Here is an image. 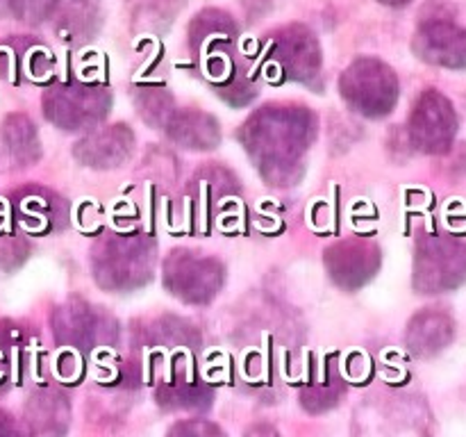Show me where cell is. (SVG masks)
<instances>
[{
  "label": "cell",
  "mask_w": 466,
  "mask_h": 437,
  "mask_svg": "<svg viewBox=\"0 0 466 437\" xmlns=\"http://www.w3.org/2000/svg\"><path fill=\"white\" fill-rule=\"evenodd\" d=\"M317 137V117L300 105H267L239 132L246 153L268 185H294Z\"/></svg>",
  "instance_id": "1"
},
{
  "label": "cell",
  "mask_w": 466,
  "mask_h": 437,
  "mask_svg": "<svg viewBox=\"0 0 466 437\" xmlns=\"http://www.w3.org/2000/svg\"><path fill=\"white\" fill-rule=\"evenodd\" d=\"M235 36L237 25L232 18L221 9H205L196 14L189 27L191 48L196 57L203 64V71L214 85L218 86V94L232 105H246L255 98V86L248 77L241 76L239 66L230 55H235Z\"/></svg>",
  "instance_id": "2"
},
{
  "label": "cell",
  "mask_w": 466,
  "mask_h": 437,
  "mask_svg": "<svg viewBox=\"0 0 466 437\" xmlns=\"http://www.w3.org/2000/svg\"><path fill=\"white\" fill-rule=\"evenodd\" d=\"M94 278L109 291H132L144 287L155 271V244L146 235L105 237L91 258Z\"/></svg>",
  "instance_id": "3"
},
{
  "label": "cell",
  "mask_w": 466,
  "mask_h": 437,
  "mask_svg": "<svg viewBox=\"0 0 466 437\" xmlns=\"http://www.w3.org/2000/svg\"><path fill=\"white\" fill-rule=\"evenodd\" d=\"M339 94L353 112L382 118L396 107L400 82L394 68L376 57H360L341 73Z\"/></svg>",
  "instance_id": "4"
},
{
  "label": "cell",
  "mask_w": 466,
  "mask_h": 437,
  "mask_svg": "<svg viewBox=\"0 0 466 437\" xmlns=\"http://www.w3.org/2000/svg\"><path fill=\"white\" fill-rule=\"evenodd\" d=\"M112 109V94L105 86L64 82L50 86L44 94V114L62 130H96Z\"/></svg>",
  "instance_id": "5"
},
{
  "label": "cell",
  "mask_w": 466,
  "mask_h": 437,
  "mask_svg": "<svg viewBox=\"0 0 466 437\" xmlns=\"http://www.w3.org/2000/svg\"><path fill=\"white\" fill-rule=\"evenodd\" d=\"M414 290L444 294L466 282V244L453 237L431 235L414 250Z\"/></svg>",
  "instance_id": "6"
},
{
  "label": "cell",
  "mask_w": 466,
  "mask_h": 437,
  "mask_svg": "<svg viewBox=\"0 0 466 437\" xmlns=\"http://www.w3.org/2000/svg\"><path fill=\"white\" fill-rule=\"evenodd\" d=\"M223 264L189 249H177L164 259V285L185 303H209L221 291Z\"/></svg>",
  "instance_id": "7"
},
{
  "label": "cell",
  "mask_w": 466,
  "mask_h": 437,
  "mask_svg": "<svg viewBox=\"0 0 466 437\" xmlns=\"http://www.w3.org/2000/svg\"><path fill=\"white\" fill-rule=\"evenodd\" d=\"M53 332L59 346L89 351L116 340V321L103 308L71 299L53 312Z\"/></svg>",
  "instance_id": "8"
},
{
  "label": "cell",
  "mask_w": 466,
  "mask_h": 437,
  "mask_svg": "<svg viewBox=\"0 0 466 437\" xmlns=\"http://www.w3.org/2000/svg\"><path fill=\"white\" fill-rule=\"evenodd\" d=\"M321 46L309 27L294 23L271 36L268 64L282 80L312 82L321 71Z\"/></svg>",
  "instance_id": "9"
},
{
  "label": "cell",
  "mask_w": 466,
  "mask_h": 437,
  "mask_svg": "<svg viewBox=\"0 0 466 437\" xmlns=\"http://www.w3.org/2000/svg\"><path fill=\"white\" fill-rule=\"evenodd\" d=\"M458 135V114L441 91L426 89L410 114V139L421 153L441 155Z\"/></svg>",
  "instance_id": "10"
},
{
  "label": "cell",
  "mask_w": 466,
  "mask_h": 437,
  "mask_svg": "<svg viewBox=\"0 0 466 437\" xmlns=\"http://www.w3.org/2000/svg\"><path fill=\"white\" fill-rule=\"evenodd\" d=\"M380 262V249L371 239H362V237L337 241L323 255V264L332 280L349 291L367 285L378 273Z\"/></svg>",
  "instance_id": "11"
},
{
  "label": "cell",
  "mask_w": 466,
  "mask_h": 437,
  "mask_svg": "<svg viewBox=\"0 0 466 437\" xmlns=\"http://www.w3.org/2000/svg\"><path fill=\"white\" fill-rule=\"evenodd\" d=\"M412 50L432 66L466 68V27L449 18L423 21L414 32Z\"/></svg>",
  "instance_id": "12"
},
{
  "label": "cell",
  "mask_w": 466,
  "mask_h": 437,
  "mask_svg": "<svg viewBox=\"0 0 466 437\" xmlns=\"http://www.w3.org/2000/svg\"><path fill=\"white\" fill-rule=\"evenodd\" d=\"M135 150V135L127 126L116 123V126L96 127L89 135L82 137L76 144V155L85 167L91 168H116L130 159Z\"/></svg>",
  "instance_id": "13"
},
{
  "label": "cell",
  "mask_w": 466,
  "mask_h": 437,
  "mask_svg": "<svg viewBox=\"0 0 466 437\" xmlns=\"http://www.w3.org/2000/svg\"><path fill=\"white\" fill-rule=\"evenodd\" d=\"M455 337V321L449 312L426 308L414 314L408 323L405 341L417 358H432L441 353Z\"/></svg>",
  "instance_id": "14"
},
{
  "label": "cell",
  "mask_w": 466,
  "mask_h": 437,
  "mask_svg": "<svg viewBox=\"0 0 466 437\" xmlns=\"http://www.w3.org/2000/svg\"><path fill=\"white\" fill-rule=\"evenodd\" d=\"M168 139L187 150H212L221 141L218 121L200 109H177L164 126Z\"/></svg>",
  "instance_id": "15"
},
{
  "label": "cell",
  "mask_w": 466,
  "mask_h": 437,
  "mask_svg": "<svg viewBox=\"0 0 466 437\" xmlns=\"http://www.w3.org/2000/svg\"><path fill=\"white\" fill-rule=\"evenodd\" d=\"M55 32L68 44H82L96 35L100 25L98 0H55L50 14Z\"/></svg>",
  "instance_id": "16"
},
{
  "label": "cell",
  "mask_w": 466,
  "mask_h": 437,
  "mask_svg": "<svg viewBox=\"0 0 466 437\" xmlns=\"http://www.w3.org/2000/svg\"><path fill=\"white\" fill-rule=\"evenodd\" d=\"M66 399L53 390L36 391L25 405V426L30 437H64L68 428Z\"/></svg>",
  "instance_id": "17"
},
{
  "label": "cell",
  "mask_w": 466,
  "mask_h": 437,
  "mask_svg": "<svg viewBox=\"0 0 466 437\" xmlns=\"http://www.w3.org/2000/svg\"><path fill=\"white\" fill-rule=\"evenodd\" d=\"M3 144L7 148L9 158L21 167L39 162L41 158V141L36 126L25 114H9L3 121Z\"/></svg>",
  "instance_id": "18"
},
{
  "label": "cell",
  "mask_w": 466,
  "mask_h": 437,
  "mask_svg": "<svg viewBox=\"0 0 466 437\" xmlns=\"http://www.w3.org/2000/svg\"><path fill=\"white\" fill-rule=\"evenodd\" d=\"M18 217L27 230H50V228L62 226L64 217V203L55 194L44 189H32L21 194L16 200Z\"/></svg>",
  "instance_id": "19"
},
{
  "label": "cell",
  "mask_w": 466,
  "mask_h": 437,
  "mask_svg": "<svg viewBox=\"0 0 466 437\" xmlns=\"http://www.w3.org/2000/svg\"><path fill=\"white\" fill-rule=\"evenodd\" d=\"M157 403L167 410H205L212 405V390L194 376H180L159 387Z\"/></svg>",
  "instance_id": "20"
},
{
  "label": "cell",
  "mask_w": 466,
  "mask_h": 437,
  "mask_svg": "<svg viewBox=\"0 0 466 437\" xmlns=\"http://www.w3.org/2000/svg\"><path fill=\"white\" fill-rule=\"evenodd\" d=\"M341 394H344V382H341L339 373L335 371L330 373V378L326 381H319L312 382L309 387H305L303 394H300V403L308 412L319 414V412H326V410L335 408L339 403Z\"/></svg>",
  "instance_id": "21"
},
{
  "label": "cell",
  "mask_w": 466,
  "mask_h": 437,
  "mask_svg": "<svg viewBox=\"0 0 466 437\" xmlns=\"http://www.w3.org/2000/svg\"><path fill=\"white\" fill-rule=\"evenodd\" d=\"M173 112H176V109H173L171 96L164 89H146L144 94H141L139 114L150 123V126L164 127Z\"/></svg>",
  "instance_id": "22"
},
{
  "label": "cell",
  "mask_w": 466,
  "mask_h": 437,
  "mask_svg": "<svg viewBox=\"0 0 466 437\" xmlns=\"http://www.w3.org/2000/svg\"><path fill=\"white\" fill-rule=\"evenodd\" d=\"M55 0H12V16L25 23H41L50 18Z\"/></svg>",
  "instance_id": "23"
},
{
  "label": "cell",
  "mask_w": 466,
  "mask_h": 437,
  "mask_svg": "<svg viewBox=\"0 0 466 437\" xmlns=\"http://www.w3.org/2000/svg\"><path fill=\"white\" fill-rule=\"evenodd\" d=\"M167 437H226V432L208 419H185L173 423Z\"/></svg>",
  "instance_id": "24"
},
{
  "label": "cell",
  "mask_w": 466,
  "mask_h": 437,
  "mask_svg": "<svg viewBox=\"0 0 466 437\" xmlns=\"http://www.w3.org/2000/svg\"><path fill=\"white\" fill-rule=\"evenodd\" d=\"M9 258H16V264H21L27 258V244L21 239H12L3 249V267L9 262Z\"/></svg>",
  "instance_id": "25"
},
{
  "label": "cell",
  "mask_w": 466,
  "mask_h": 437,
  "mask_svg": "<svg viewBox=\"0 0 466 437\" xmlns=\"http://www.w3.org/2000/svg\"><path fill=\"white\" fill-rule=\"evenodd\" d=\"M0 437H25L12 414L5 412V410H0Z\"/></svg>",
  "instance_id": "26"
},
{
  "label": "cell",
  "mask_w": 466,
  "mask_h": 437,
  "mask_svg": "<svg viewBox=\"0 0 466 437\" xmlns=\"http://www.w3.org/2000/svg\"><path fill=\"white\" fill-rule=\"evenodd\" d=\"M246 437H280L271 423H255L246 431Z\"/></svg>",
  "instance_id": "27"
},
{
  "label": "cell",
  "mask_w": 466,
  "mask_h": 437,
  "mask_svg": "<svg viewBox=\"0 0 466 437\" xmlns=\"http://www.w3.org/2000/svg\"><path fill=\"white\" fill-rule=\"evenodd\" d=\"M12 14V0H0V18Z\"/></svg>",
  "instance_id": "28"
},
{
  "label": "cell",
  "mask_w": 466,
  "mask_h": 437,
  "mask_svg": "<svg viewBox=\"0 0 466 437\" xmlns=\"http://www.w3.org/2000/svg\"><path fill=\"white\" fill-rule=\"evenodd\" d=\"M382 5H390V7H403V5L412 3V0H380Z\"/></svg>",
  "instance_id": "29"
}]
</instances>
